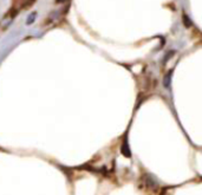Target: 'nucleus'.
<instances>
[{"label":"nucleus","instance_id":"nucleus-1","mask_svg":"<svg viewBox=\"0 0 202 195\" xmlns=\"http://www.w3.org/2000/svg\"><path fill=\"white\" fill-rule=\"evenodd\" d=\"M36 3V0H23V3L20 5V9H29Z\"/></svg>","mask_w":202,"mask_h":195},{"label":"nucleus","instance_id":"nucleus-2","mask_svg":"<svg viewBox=\"0 0 202 195\" xmlns=\"http://www.w3.org/2000/svg\"><path fill=\"white\" fill-rule=\"evenodd\" d=\"M34 17H36V12H34L33 14H31V16L29 17V20H27V24H29V25L31 24V22H32V23L34 22Z\"/></svg>","mask_w":202,"mask_h":195},{"label":"nucleus","instance_id":"nucleus-3","mask_svg":"<svg viewBox=\"0 0 202 195\" xmlns=\"http://www.w3.org/2000/svg\"><path fill=\"white\" fill-rule=\"evenodd\" d=\"M183 20H184V23H186V25H187V26H189V25H190V22H189V18H188V17H187L186 14L183 16Z\"/></svg>","mask_w":202,"mask_h":195},{"label":"nucleus","instance_id":"nucleus-4","mask_svg":"<svg viewBox=\"0 0 202 195\" xmlns=\"http://www.w3.org/2000/svg\"><path fill=\"white\" fill-rule=\"evenodd\" d=\"M65 1H67V0H56L57 4H59V3H65Z\"/></svg>","mask_w":202,"mask_h":195}]
</instances>
